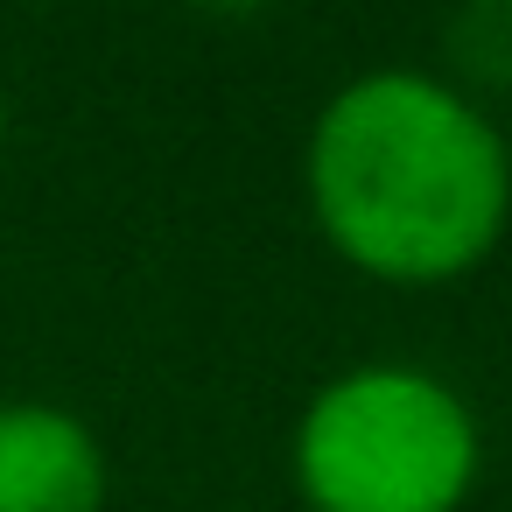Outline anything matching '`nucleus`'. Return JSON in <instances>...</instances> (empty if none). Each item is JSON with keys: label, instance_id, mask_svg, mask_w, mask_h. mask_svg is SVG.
Masks as SVG:
<instances>
[{"label": "nucleus", "instance_id": "423d86ee", "mask_svg": "<svg viewBox=\"0 0 512 512\" xmlns=\"http://www.w3.org/2000/svg\"><path fill=\"white\" fill-rule=\"evenodd\" d=\"M8 134H15V106H8V92H0V155H8Z\"/></svg>", "mask_w": 512, "mask_h": 512}, {"label": "nucleus", "instance_id": "f03ea898", "mask_svg": "<svg viewBox=\"0 0 512 512\" xmlns=\"http://www.w3.org/2000/svg\"><path fill=\"white\" fill-rule=\"evenodd\" d=\"M288 484L302 512H463L484 484V421L449 372L358 358L302 400Z\"/></svg>", "mask_w": 512, "mask_h": 512}, {"label": "nucleus", "instance_id": "f257e3e1", "mask_svg": "<svg viewBox=\"0 0 512 512\" xmlns=\"http://www.w3.org/2000/svg\"><path fill=\"white\" fill-rule=\"evenodd\" d=\"M316 239L372 288L470 281L512 232V134L428 64H372L323 92L302 134Z\"/></svg>", "mask_w": 512, "mask_h": 512}, {"label": "nucleus", "instance_id": "20e7f679", "mask_svg": "<svg viewBox=\"0 0 512 512\" xmlns=\"http://www.w3.org/2000/svg\"><path fill=\"white\" fill-rule=\"evenodd\" d=\"M435 43H442L435 71L456 92H470L491 113L498 99H512V0H449Z\"/></svg>", "mask_w": 512, "mask_h": 512}, {"label": "nucleus", "instance_id": "39448f33", "mask_svg": "<svg viewBox=\"0 0 512 512\" xmlns=\"http://www.w3.org/2000/svg\"><path fill=\"white\" fill-rule=\"evenodd\" d=\"M197 15H211V22H260L274 0H190Z\"/></svg>", "mask_w": 512, "mask_h": 512}, {"label": "nucleus", "instance_id": "7ed1b4c3", "mask_svg": "<svg viewBox=\"0 0 512 512\" xmlns=\"http://www.w3.org/2000/svg\"><path fill=\"white\" fill-rule=\"evenodd\" d=\"M113 463L99 428L57 400H0V512H106Z\"/></svg>", "mask_w": 512, "mask_h": 512}]
</instances>
